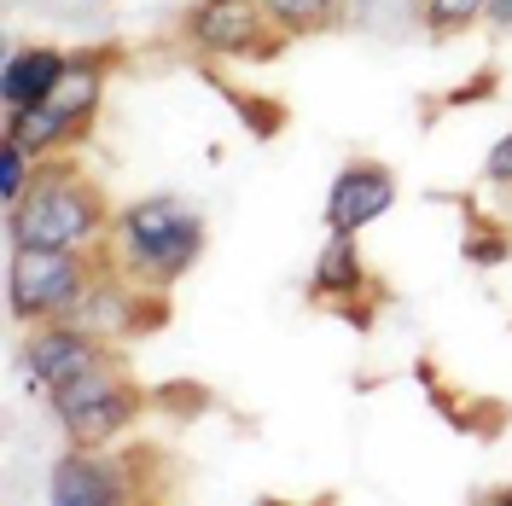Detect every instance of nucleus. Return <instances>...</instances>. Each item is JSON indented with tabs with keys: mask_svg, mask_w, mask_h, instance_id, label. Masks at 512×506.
Returning a JSON list of instances; mask_svg holds the SVG:
<instances>
[{
	"mask_svg": "<svg viewBox=\"0 0 512 506\" xmlns=\"http://www.w3.org/2000/svg\"><path fill=\"white\" fill-rule=\"evenodd\" d=\"M117 227V204L99 187L82 163L59 152V158L35 163L30 192L6 210V251H94Z\"/></svg>",
	"mask_w": 512,
	"mask_h": 506,
	"instance_id": "1",
	"label": "nucleus"
},
{
	"mask_svg": "<svg viewBox=\"0 0 512 506\" xmlns=\"http://www.w3.org/2000/svg\"><path fill=\"white\" fill-rule=\"evenodd\" d=\"M204 245H210L204 210L175 198V192H146L134 204H117L111 251H117L128 280L152 285V291H175L198 268Z\"/></svg>",
	"mask_w": 512,
	"mask_h": 506,
	"instance_id": "2",
	"label": "nucleus"
},
{
	"mask_svg": "<svg viewBox=\"0 0 512 506\" xmlns=\"http://www.w3.org/2000/svg\"><path fill=\"white\" fill-rule=\"evenodd\" d=\"M128 59L123 41H99V47H76L70 53V70L59 76V88L30 105V111H6L0 134H12L18 146H30L35 158H59V152H76L99 123V99H105V82L111 70Z\"/></svg>",
	"mask_w": 512,
	"mask_h": 506,
	"instance_id": "3",
	"label": "nucleus"
},
{
	"mask_svg": "<svg viewBox=\"0 0 512 506\" xmlns=\"http://www.w3.org/2000/svg\"><path fill=\"white\" fill-rule=\"evenodd\" d=\"M175 489V466L169 454L152 443H105V448H70L53 483H47V501L53 506H123V501H158Z\"/></svg>",
	"mask_w": 512,
	"mask_h": 506,
	"instance_id": "4",
	"label": "nucleus"
},
{
	"mask_svg": "<svg viewBox=\"0 0 512 506\" xmlns=\"http://www.w3.org/2000/svg\"><path fill=\"white\" fill-rule=\"evenodd\" d=\"M53 402V419H59L64 443L70 448H105L134 431V419L152 408V390L128 373V361L117 355L111 367H99L88 379H76L70 390L47 396Z\"/></svg>",
	"mask_w": 512,
	"mask_h": 506,
	"instance_id": "5",
	"label": "nucleus"
},
{
	"mask_svg": "<svg viewBox=\"0 0 512 506\" xmlns=\"http://www.w3.org/2000/svg\"><path fill=\"white\" fill-rule=\"evenodd\" d=\"M175 35L198 59H245V64H268L291 47V35L262 12V0H192Z\"/></svg>",
	"mask_w": 512,
	"mask_h": 506,
	"instance_id": "6",
	"label": "nucleus"
},
{
	"mask_svg": "<svg viewBox=\"0 0 512 506\" xmlns=\"http://www.w3.org/2000/svg\"><path fill=\"white\" fill-rule=\"evenodd\" d=\"M94 280V251H12L6 262V309L18 326H41V320H64L82 309Z\"/></svg>",
	"mask_w": 512,
	"mask_h": 506,
	"instance_id": "7",
	"label": "nucleus"
},
{
	"mask_svg": "<svg viewBox=\"0 0 512 506\" xmlns=\"http://www.w3.org/2000/svg\"><path fill=\"white\" fill-rule=\"evenodd\" d=\"M123 355V344H111V338H99L94 326H82V320H41L30 326V338L18 349V361H24V373L41 396H59L70 390L76 379H88L99 367H111Z\"/></svg>",
	"mask_w": 512,
	"mask_h": 506,
	"instance_id": "8",
	"label": "nucleus"
},
{
	"mask_svg": "<svg viewBox=\"0 0 512 506\" xmlns=\"http://www.w3.org/2000/svg\"><path fill=\"white\" fill-rule=\"evenodd\" d=\"M309 303L326 315L350 320L355 332H373L384 303V285L373 280L367 256L355 245V233H326V245L315 256V274H309Z\"/></svg>",
	"mask_w": 512,
	"mask_h": 506,
	"instance_id": "9",
	"label": "nucleus"
},
{
	"mask_svg": "<svg viewBox=\"0 0 512 506\" xmlns=\"http://www.w3.org/2000/svg\"><path fill=\"white\" fill-rule=\"evenodd\" d=\"M396 204V169L379 158H355L332 175V192H326V233H367L384 210Z\"/></svg>",
	"mask_w": 512,
	"mask_h": 506,
	"instance_id": "10",
	"label": "nucleus"
},
{
	"mask_svg": "<svg viewBox=\"0 0 512 506\" xmlns=\"http://www.w3.org/2000/svg\"><path fill=\"white\" fill-rule=\"evenodd\" d=\"M70 70V53L64 47H18L6 70H0V105L6 111H30L59 88V76Z\"/></svg>",
	"mask_w": 512,
	"mask_h": 506,
	"instance_id": "11",
	"label": "nucleus"
},
{
	"mask_svg": "<svg viewBox=\"0 0 512 506\" xmlns=\"http://www.w3.org/2000/svg\"><path fill=\"white\" fill-rule=\"evenodd\" d=\"M262 12H268L291 41L344 30V24H350V0H262Z\"/></svg>",
	"mask_w": 512,
	"mask_h": 506,
	"instance_id": "12",
	"label": "nucleus"
},
{
	"mask_svg": "<svg viewBox=\"0 0 512 506\" xmlns=\"http://www.w3.org/2000/svg\"><path fill=\"white\" fill-rule=\"evenodd\" d=\"M204 82H210V88H216V94L245 117V128H251L256 140H268V134H280V128H286V105H280L274 94H251V88H239V82H222L216 70H204Z\"/></svg>",
	"mask_w": 512,
	"mask_h": 506,
	"instance_id": "13",
	"label": "nucleus"
},
{
	"mask_svg": "<svg viewBox=\"0 0 512 506\" xmlns=\"http://www.w3.org/2000/svg\"><path fill=\"white\" fill-rule=\"evenodd\" d=\"M466 210V233H460V256L472 268H495V262H512V227L489 222L478 204H460Z\"/></svg>",
	"mask_w": 512,
	"mask_h": 506,
	"instance_id": "14",
	"label": "nucleus"
},
{
	"mask_svg": "<svg viewBox=\"0 0 512 506\" xmlns=\"http://www.w3.org/2000/svg\"><path fill=\"white\" fill-rule=\"evenodd\" d=\"M483 12H489V0H419V24L431 41H454V35L478 30Z\"/></svg>",
	"mask_w": 512,
	"mask_h": 506,
	"instance_id": "15",
	"label": "nucleus"
},
{
	"mask_svg": "<svg viewBox=\"0 0 512 506\" xmlns=\"http://www.w3.org/2000/svg\"><path fill=\"white\" fill-rule=\"evenodd\" d=\"M35 152L30 146H18L12 134H0V210H12L24 192H30V181H35Z\"/></svg>",
	"mask_w": 512,
	"mask_h": 506,
	"instance_id": "16",
	"label": "nucleus"
},
{
	"mask_svg": "<svg viewBox=\"0 0 512 506\" xmlns=\"http://www.w3.org/2000/svg\"><path fill=\"white\" fill-rule=\"evenodd\" d=\"M483 187H507L512 192V134H501L483 158Z\"/></svg>",
	"mask_w": 512,
	"mask_h": 506,
	"instance_id": "17",
	"label": "nucleus"
},
{
	"mask_svg": "<svg viewBox=\"0 0 512 506\" xmlns=\"http://www.w3.org/2000/svg\"><path fill=\"white\" fill-rule=\"evenodd\" d=\"M495 88H501V76H495V64H483V70L472 76V82H466V88H448L443 105H478V99H489Z\"/></svg>",
	"mask_w": 512,
	"mask_h": 506,
	"instance_id": "18",
	"label": "nucleus"
},
{
	"mask_svg": "<svg viewBox=\"0 0 512 506\" xmlns=\"http://www.w3.org/2000/svg\"><path fill=\"white\" fill-rule=\"evenodd\" d=\"M373 6H379V0H350V24H355V18H367Z\"/></svg>",
	"mask_w": 512,
	"mask_h": 506,
	"instance_id": "19",
	"label": "nucleus"
},
{
	"mask_svg": "<svg viewBox=\"0 0 512 506\" xmlns=\"http://www.w3.org/2000/svg\"><path fill=\"white\" fill-rule=\"evenodd\" d=\"M402 6H414V12H419V0H402Z\"/></svg>",
	"mask_w": 512,
	"mask_h": 506,
	"instance_id": "20",
	"label": "nucleus"
}]
</instances>
